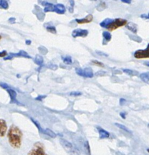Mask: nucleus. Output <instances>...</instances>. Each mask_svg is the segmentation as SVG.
Instances as JSON below:
<instances>
[{
    "mask_svg": "<svg viewBox=\"0 0 149 155\" xmlns=\"http://www.w3.org/2000/svg\"><path fill=\"white\" fill-rule=\"evenodd\" d=\"M8 139L11 146L14 148H19L21 145L22 133L18 127L12 125L8 132Z\"/></svg>",
    "mask_w": 149,
    "mask_h": 155,
    "instance_id": "obj_1",
    "label": "nucleus"
},
{
    "mask_svg": "<svg viewBox=\"0 0 149 155\" xmlns=\"http://www.w3.org/2000/svg\"><path fill=\"white\" fill-rule=\"evenodd\" d=\"M60 143L62 145V147L65 148V151L69 153L70 155H80L79 150L74 145H73L71 142L67 141L66 139H61Z\"/></svg>",
    "mask_w": 149,
    "mask_h": 155,
    "instance_id": "obj_2",
    "label": "nucleus"
},
{
    "mask_svg": "<svg viewBox=\"0 0 149 155\" xmlns=\"http://www.w3.org/2000/svg\"><path fill=\"white\" fill-rule=\"evenodd\" d=\"M127 23L128 22H127V20L123 19V18H116V19L113 20V21L111 23V24L107 27V29L110 31H113V30H115L119 27L126 26Z\"/></svg>",
    "mask_w": 149,
    "mask_h": 155,
    "instance_id": "obj_3",
    "label": "nucleus"
},
{
    "mask_svg": "<svg viewBox=\"0 0 149 155\" xmlns=\"http://www.w3.org/2000/svg\"><path fill=\"white\" fill-rule=\"evenodd\" d=\"M27 155H48L45 153L44 147L41 142H36L33 145V148L28 152Z\"/></svg>",
    "mask_w": 149,
    "mask_h": 155,
    "instance_id": "obj_4",
    "label": "nucleus"
},
{
    "mask_svg": "<svg viewBox=\"0 0 149 155\" xmlns=\"http://www.w3.org/2000/svg\"><path fill=\"white\" fill-rule=\"evenodd\" d=\"M76 73L77 75L80 76V77H86V78H92L94 76L92 70L90 68H85V69H82L80 68H76Z\"/></svg>",
    "mask_w": 149,
    "mask_h": 155,
    "instance_id": "obj_5",
    "label": "nucleus"
},
{
    "mask_svg": "<svg viewBox=\"0 0 149 155\" xmlns=\"http://www.w3.org/2000/svg\"><path fill=\"white\" fill-rule=\"evenodd\" d=\"M134 57L137 59L149 58V44L145 49L137 50L134 53Z\"/></svg>",
    "mask_w": 149,
    "mask_h": 155,
    "instance_id": "obj_6",
    "label": "nucleus"
},
{
    "mask_svg": "<svg viewBox=\"0 0 149 155\" xmlns=\"http://www.w3.org/2000/svg\"><path fill=\"white\" fill-rule=\"evenodd\" d=\"M88 34H89V31L87 30H83V29H77L72 32V36L74 38L86 37Z\"/></svg>",
    "mask_w": 149,
    "mask_h": 155,
    "instance_id": "obj_7",
    "label": "nucleus"
},
{
    "mask_svg": "<svg viewBox=\"0 0 149 155\" xmlns=\"http://www.w3.org/2000/svg\"><path fill=\"white\" fill-rule=\"evenodd\" d=\"M7 92L9 94V96H10L11 98V104H14V103H15V104H17L18 105H21L19 101L17 100V92H15V90H13L12 89H11V88L7 89Z\"/></svg>",
    "mask_w": 149,
    "mask_h": 155,
    "instance_id": "obj_8",
    "label": "nucleus"
},
{
    "mask_svg": "<svg viewBox=\"0 0 149 155\" xmlns=\"http://www.w3.org/2000/svg\"><path fill=\"white\" fill-rule=\"evenodd\" d=\"M7 132V124L5 120L0 119V137H4Z\"/></svg>",
    "mask_w": 149,
    "mask_h": 155,
    "instance_id": "obj_9",
    "label": "nucleus"
},
{
    "mask_svg": "<svg viewBox=\"0 0 149 155\" xmlns=\"http://www.w3.org/2000/svg\"><path fill=\"white\" fill-rule=\"evenodd\" d=\"M9 55L13 58H18V57H23V58H31L30 55L28 54V53L26 52V51H20L18 53H10Z\"/></svg>",
    "mask_w": 149,
    "mask_h": 155,
    "instance_id": "obj_10",
    "label": "nucleus"
},
{
    "mask_svg": "<svg viewBox=\"0 0 149 155\" xmlns=\"http://www.w3.org/2000/svg\"><path fill=\"white\" fill-rule=\"evenodd\" d=\"M97 130H98V133H99V138L100 139H107V138L110 137V133L108 131L104 130V129L101 128V127H97Z\"/></svg>",
    "mask_w": 149,
    "mask_h": 155,
    "instance_id": "obj_11",
    "label": "nucleus"
},
{
    "mask_svg": "<svg viewBox=\"0 0 149 155\" xmlns=\"http://www.w3.org/2000/svg\"><path fill=\"white\" fill-rule=\"evenodd\" d=\"M42 5L44 6V12H55V5L51 3L47 2H42Z\"/></svg>",
    "mask_w": 149,
    "mask_h": 155,
    "instance_id": "obj_12",
    "label": "nucleus"
},
{
    "mask_svg": "<svg viewBox=\"0 0 149 155\" xmlns=\"http://www.w3.org/2000/svg\"><path fill=\"white\" fill-rule=\"evenodd\" d=\"M92 20H93V17L92 15H89L84 18H82V19H76L77 23H78L79 24H86V23H90L92 22Z\"/></svg>",
    "mask_w": 149,
    "mask_h": 155,
    "instance_id": "obj_13",
    "label": "nucleus"
},
{
    "mask_svg": "<svg viewBox=\"0 0 149 155\" xmlns=\"http://www.w3.org/2000/svg\"><path fill=\"white\" fill-rule=\"evenodd\" d=\"M55 12L56 13L59 14V15H63V14L65 13L66 12V8H65V6L64 5L60 4H57L56 5H55Z\"/></svg>",
    "mask_w": 149,
    "mask_h": 155,
    "instance_id": "obj_14",
    "label": "nucleus"
},
{
    "mask_svg": "<svg viewBox=\"0 0 149 155\" xmlns=\"http://www.w3.org/2000/svg\"><path fill=\"white\" fill-rule=\"evenodd\" d=\"M126 27H127L129 30H130V31H132L133 33H136L138 31L137 25L133 22L127 23V25H126Z\"/></svg>",
    "mask_w": 149,
    "mask_h": 155,
    "instance_id": "obj_15",
    "label": "nucleus"
},
{
    "mask_svg": "<svg viewBox=\"0 0 149 155\" xmlns=\"http://www.w3.org/2000/svg\"><path fill=\"white\" fill-rule=\"evenodd\" d=\"M103 38H104V40H103V44H106L107 42H108L111 39V33H109L108 31H104L102 33Z\"/></svg>",
    "mask_w": 149,
    "mask_h": 155,
    "instance_id": "obj_16",
    "label": "nucleus"
},
{
    "mask_svg": "<svg viewBox=\"0 0 149 155\" xmlns=\"http://www.w3.org/2000/svg\"><path fill=\"white\" fill-rule=\"evenodd\" d=\"M114 19L112 18H105L104 20H103L101 23H100V26L101 27H104V28H107L109 25L111 24V23L113 21Z\"/></svg>",
    "mask_w": 149,
    "mask_h": 155,
    "instance_id": "obj_17",
    "label": "nucleus"
},
{
    "mask_svg": "<svg viewBox=\"0 0 149 155\" xmlns=\"http://www.w3.org/2000/svg\"><path fill=\"white\" fill-rule=\"evenodd\" d=\"M34 62L37 65L40 66L41 68V67L42 66V64H43V58H42V56L39 55V54H36V57H35L34 58Z\"/></svg>",
    "mask_w": 149,
    "mask_h": 155,
    "instance_id": "obj_18",
    "label": "nucleus"
},
{
    "mask_svg": "<svg viewBox=\"0 0 149 155\" xmlns=\"http://www.w3.org/2000/svg\"><path fill=\"white\" fill-rule=\"evenodd\" d=\"M140 79L144 82V83H147V84H149V72L141 74Z\"/></svg>",
    "mask_w": 149,
    "mask_h": 155,
    "instance_id": "obj_19",
    "label": "nucleus"
},
{
    "mask_svg": "<svg viewBox=\"0 0 149 155\" xmlns=\"http://www.w3.org/2000/svg\"><path fill=\"white\" fill-rule=\"evenodd\" d=\"M45 28H46V30H48V32H50V33H56V28L55 27L54 25H52V24H45Z\"/></svg>",
    "mask_w": 149,
    "mask_h": 155,
    "instance_id": "obj_20",
    "label": "nucleus"
},
{
    "mask_svg": "<svg viewBox=\"0 0 149 155\" xmlns=\"http://www.w3.org/2000/svg\"><path fill=\"white\" fill-rule=\"evenodd\" d=\"M61 58L65 64H71L73 63L72 58H71V56H61Z\"/></svg>",
    "mask_w": 149,
    "mask_h": 155,
    "instance_id": "obj_21",
    "label": "nucleus"
},
{
    "mask_svg": "<svg viewBox=\"0 0 149 155\" xmlns=\"http://www.w3.org/2000/svg\"><path fill=\"white\" fill-rule=\"evenodd\" d=\"M44 134L47 135L48 136H49V137H51V138H53V139L56 138L55 133L53 131H51V130H48V129L44 130Z\"/></svg>",
    "mask_w": 149,
    "mask_h": 155,
    "instance_id": "obj_22",
    "label": "nucleus"
},
{
    "mask_svg": "<svg viewBox=\"0 0 149 155\" xmlns=\"http://www.w3.org/2000/svg\"><path fill=\"white\" fill-rule=\"evenodd\" d=\"M125 74H128V75L132 76V77H134V76H137L138 75V72L137 71H132V70L130 69H124L123 70Z\"/></svg>",
    "mask_w": 149,
    "mask_h": 155,
    "instance_id": "obj_23",
    "label": "nucleus"
},
{
    "mask_svg": "<svg viewBox=\"0 0 149 155\" xmlns=\"http://www.w3.org/2000/svg\"><path fill=\"white\" fill-rule=\"evenodd\" d=\"M31 120L33 121V124H34L36 126V127H37V129H38V130H39V133H43V134H44V130H43V129H42V127H40V125H39V122H38V121H36V120H34V119H33V118H31Z\"/></svg>",
    "mask_w": 149,
    "mask_h": 155,
    "instance_id": "obj_24",
    "label": "nucleus"
},
{
    "mask_svg": "<svg viewBox=\"0 0 149 155\" xmlns=\"http://www.w3.org/2000/svg\"><path fill=\"white\" fill-rule=\"evenodd\" d=\"M0 8L3 9L8 8V3L5 0H0Z\"/></svg>",
    "mask_w": 149,
    "mask_h": 155,
    "instance_id": "obj_25",
    "label": "nucleus"
},
{
    "mask_svg": "<svg viewBox=\"0 0 149 155\" xmlns=\"http://www.w3.org/2000/svg\"><path fill=\"white\" fill-rule=\"evenodd\" d=\"M115 126H116L117 127H118V128H120V129H121V130H124V131L125 132H127V133H131V131H130V130H128V129L127 128V127H125V126H124V125H122V124H115Z\"/></svg>",
    "mask_w": 149,
    "mask_h": 155,
    "instance_id": "obj_26",
    "label": "nucleus"
},
{
    "mask_svg": "<svg viewBox=\"0 0 149 155\" xmlns=\"http://www.w3.org/2000/svg\"><path fill=\"white\" fill-rule=\"evenodd\" d=\"M104 8H106V3L103 2L100 3L98 5V7H97V10L100 11V12H101V11H103Z\"/></svg>",
    "mask_w": 149,
    "mask_h": 155,
    "instance_id": "obj_27",
    "label": "nucleus"
},
{
    "mask_svg": "<svg viewBox=\"0 0 149 155\" xmlns=\"http://www.w3.org/2000/svg\"><path fill=\"white\" fill-rule=\"evenodd\" d=\"M129 36L130 37V39H132L133 40H135L136 42H142V39H141V38H139V36H130V35Z\"/></svg>",
    "mask_w": 149,
    "mask_h": 155,
    "instance_id": "obj_28",
    "label": "nucleus"
},
{
    "mask_svg": "<svg viewBox=\"0 0 149 155\" xmlns=\"http://www.w3.org/2000/svg\"><path fill=\"white\" fill-rule=\"evenodd\" d=\"M92 64H93L96 65V66H98V67H101V68H104V64H103L102 63H101V62L98 61L96 60H93L92 61Z\"/></svg>",
    "mask_w": 149,
    "mask_h": 155,
    "instance_id": "obj_29",
    "label": "nucleus"
},
{
    "mask_svg": "<svg viewBox=\"0 0 149 155\" xmlns=\"http://www.w3.org/2000/svg\"><path fill=\"white\" fill-rule=\"evenodd\" d=\"M85 150H86V152H88L89 155H90V149H89V145L88 142H85Z\"/></svg>",
    "mask_w": 149,
    "mask_h": 155,
    "instance_id": "obj_30",
    "label": "nucleus"
},
{
    "mask_svg": "<svg viewBox=\"0 0 149 155\" xmlns=\"http://www.w3.org/2000/svg\"><path fill=\"white\" fill-rule=\"evenodd\" d=\"M0 86H1L2 89H6V90H7L8 89H9V88H10V86H9L8 85L6 84V83H0Z\"/></svg>",
    "mask_w": 149,
    "mask_h": 155,
    "instance_id": "obj_31",
    "label": "nucleus"
},
{
    "mask_svg": "<svg viewBox=\"0 0 149 155\" xmlns=\"http://www.w3.org/2000/svg\"><path fill=\"white\" fill-rule=\"evenodd\" d=\"M47 67H48V68H50V69H52V70H56L58 68L57 65L53 64H48L47 65Z\"/></svg>",
    "mask_w": 149,
    "mask_h": 155,
    "instance_id": "obj_32",
    "label": "nucleus"
},
{
    "mask_svg": "<svg viewBox=\"0 0 149 155\" xmlns=\"http://www.w3.org/2000/svg\"><path fill=\"white\" fill-rule=\"evenodd\" d=\"M70 95H73V96H79V95H81L82 93L79 92H72L70 93Z\"/></svg>",
    "mask_w": 149,
    "mask_h": 155,
    "instance_id": "obj_33",
    "label": "nucleus"
},
{
    "mask_svg": "<svg viewBox=\"0 0 149 155\" xmlns=\"http://www.w3.org/2000/svg\"><path fill=\"white\" fill-rule=\"evenodd\" d=\"M6 55H8L7 51H0V58H5Z\"/></svg>",
    "mask_w": 149,
    "mask_h": 155,
    "instance_id": "obj_34",
    "label": "nucleus"
},
{
    "mask_svg": "<svg viewBox=\"0 0 149 155\" xmlns=\"http://www.w3.org/2000/svg\"><path fill=\"white\" fill-rule=\"evenodd\" d=\"M70 3H71V8H70V11H71V12L72 13L73 8H74V2L72 1V0H71V1H70Z\"/></svg>",
    "mask_w": 149,
    "mask_h": 155,
    "instance_id": "obj_35",
    "label": "nucleus"
},
{
    "mask_svg": "<svg viewBox=\"0 0 149 155\" xmlns=\"http://www.w3.org/2000/svg\"><path fill=\"white\" fill-rule=\"evenodd\" d=\"M96 53H97V54H99L100 55L106 56V57H108V54H105V53H104V52H101V51H96Z\"/></svg>",
    "mask_w": 149,
    "mask_h": 155,
    "instance_id": "obj_36",
    "label": "nucleus"
},
{
    "mask_svg": "<svg viewBox=\"0 0 149 155\" xmlns=\"http://www.w3.org/2000/svg\"><path fill=\"white\" fill-rule=\"evenodd\" d=\"M126 103V100L124 99V98H121V100H120V104L121 105H124Z\"/></svg>",
    "mask_w": 149,
    "mask_h": 155,
    "instance_id": "obj_37",
    "label": "nucleus"
},
{
    "mask_svg": "<svg viewBox=\"0 0 149 155\" xmlns=\"http://www.w3.org/2000/svg\"><path fill=\"white\" fill-rule=\"evenodd\" d=\"M15 21H16V20H15V18H9L8 22L11 23V24H14V23H15Z\"/></svg>",
    "mask_w": 149,
    "mask_h": 155,
    "instance_id": "obj_38",
    "label": "nucleus"
},
{
    "mask_svg": "<svg viewBox=\"0 0 149 155\" xmlns=\"http://www.w3.org/2000/svg\"><path fill=\"white\" fill-rule=\"evenodd\" d=\"M45 97L46 96H45V95H40V96H39L38 97V98H36V100H38V101H42V99H43V98H45Z\"/></svg>",
    "mask_w": 149,
    "mask_h": 155,
    "instance_id": "obj_39",
    "label": "nucleus"
},
{
    "mask_svg": "<svg viewBox=\"0 0 149 155\" xmlns=\"http://www.w3.org/2000/svg\"><path fill=\"white\" fill-rule=\"evenodd\" d=\"M120 115H121V117L123 119H126V115H127V114H126L125 112H121V113L120 114Z\"/></svg>",
    "mask_w": 149,
    "mask_h": 155,
    "instance_id": "obj_40",
    "label": "nucleus"
},
{
    "mask_svg": "<svg viewBox=\"0 0 149 155\" xmlns=\"http://www.w3.org/2000/svg\"><path fill=\"white\" fill-rule=\"evenodd\" d=\"M122 2L127 3V4H130V3H131V1H127V0H122Z\"/></svg>",
    "mask_w": 149,
    "mask_h": 155,
    "instance_id": "obj_41",
    "label": "nucleus"
},
{
    "mask_svg": "<svg viewBox=\"0 0 149 155\" xmlns=\"http://www.w3.org/2000/svg\"><path fill=\"white\" fill-rule=\"evenodd\" d=\"M25 42L27 45H30V44H31V41L30 40H26Z\"/></svg>",
    "mask_w": 149,
    "mask_h": 155,
    "instance_id": "obj_42",
    "label": "nucleus"
},
{
    "mask_svg": "<svg viewBox=\"0 0 149 155\" xmlns=\"http://www.w3.org/2000/svg\"><path fill=\"white\" fill-rule=\"evenodd\" d=\"M144 64H145V65H146L147 67H149V62H148V61L145 62V63H144Z\"/></svg>",
    "mask_w": 149,
    "mask_h": 155,
    "instance_id": "obj_43",
    "label": "nucleus"
},
{
    "mask_svg": "<svg viewBox=\"0 0 149 155\" xmlns=\"http://www.w3.org/2000/svg\"><path fill=\"white\" fill-rule=\"evenodd\" d=\"M147 19H149V12L148 15H147Z\"/></svg>",
    "mask_w": 149,
    "mask_h": 155,
    "instance_id": "obj_44",
    "label": "nucleus"
},
{
    "mask_svg": "<svg viewBox=\"0 0 149 155\" xmlns=\"http://www.w3.org/2000/svg\"><path fill=\"white\" fill-rule=\"evenodd\" d=\"M147 151H148V153H149V149H148V150H147Z\"/></svg>",
    "mask_w": 149,
    "mask_h": 155,
    "instance_id": "obj_45",
    "label": "nucleus"
},
{
    "mask_svg": "<svg viewBox=\"0 0 149 155\" xmlns=\"http://www.w3.org/2000/svg\"><path fill=\"white\" fill-rule=\"evenodd\" d=\"M1 38H2V37H1V36H0V39H1Z\"/></svg>",
    "mask_w": 149,
    "mask_h": 155,
    "instance_id": "obj_46",
    "label": "nucleus"
},
{
    "mask_svg": "<svg viewBox=\"0 0 149 155\" xmlns=\"http://www.w3.org/2000/svg\"><path fill=\"white\" fill-rule=\"evenodd\" d=\"M148 128H149V124H148Z\"/></svg>",
    "mask_w": 149,
    "mask_h": 155,
    "instance_id": "obj_47",
    "label": "nucleus"
}]
</instances>
